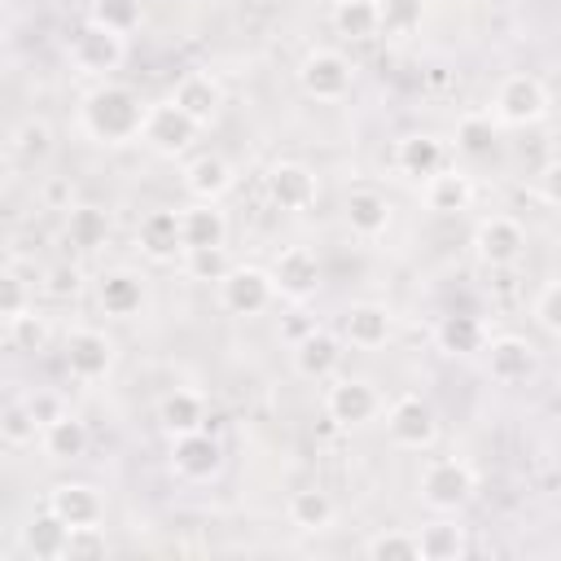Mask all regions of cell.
Masks as SVG:
<instances>
[{
	"label": "cell",
	"mask_w": 561,
	"mask_h": 561,
	"mask_svg": "<svg viewBox=\"0 0 561 561\" xmlns=\"http://www.w3.org/2000/svg\"><path fill=\"white\" fill-rule=\"evenodd\" d=\"M145 123V105L131 88L123 83H101L83 96V131L101 145H127L140 136Z\"/></svg>",
	"instance_id": "obj_1"
},
{
	"label": "cell",
	"mask_w": 561,
	"mask_h": 561,
	"mask_svg": "<svg viewBox=\"0 0 561 561\" xmlns=\"http://www.w3.org/2000/svg\"><path fill=\"white\" fill-rule=\"evenodd\" d=\"M473 495V469L465 460H451V456H438L421 469V500L438 513H456L460 504H469Z\"/></svg>",
	"instance_id": "obj_2"
},
{
	"label": "cell",
	"mask_w": 561,
	"mask_h": 561,
	"mask_svg": "<svg viewBox=\"0 0 561 561\" xmlns=\"http://www.w3.org/2000/svg\"><path fill=\"white\" fill-rule=\"evenodd\" d=\"M66 57H70V66L79 75H110L123 61V35H114V31H105V26H96L88 18L79 31H70Z\"/></svg>",
	"instance_id": "obj_3"
},
{
	"label": "cell",
	"mask_w": 561,
	"mask_h": 561,
	"mask_svg": "<svg viewBox=\"0 0 561 561\" xmlns=\"http://www.w3.org/2000/svg\"><path fill=\"white\" fill-rule=\"evenodd\" d=\"M197 131H202V127H197L184 110H175L171 101L145 110V123H140V140H145L153 153H162V158H180V153H188V145L197 140Z\"/></svg>",
	"instance_id": "obj_4"
},
{
	"label": "cell",
	"mask_w": 561,
	"mask_h": 561,
	"mask_svg": "<svg viewBox=\"0 0 561 561\" xmlns=\"http://www.w3.org/2000/svg\"><path fill=\"white\" fill-rule=\"evenodd\" d=\"M215 285H219V307L232 316H259L276 294L272 276L263 267H250V263H232Z\"/></svg>",
	"instance_id": "obj_5"
},
{
	"label": "cell",
	"mask_w": 561,
	"mask_h": 561,
	"mask_svg": "<svg viewBox=\"0 0 561 561\" xmlns=\"http://www.w3.org/2000/svg\"><path fill=\"white\" fill-rule=\"evenodd\" d=\"M351 79H355L351 61L342 53H333V48H316L298 66V83H302V92L311 101H342L351 92Z\"/></svg>",
	"instance_id": "obj_6"
},
{
	"label": "cell",
	"mask_w": 561,
	"mask_h": 561,
	"mask_svg": "<svg viewBox=\"0 0 561 561\" xmlns=\"http://www.w3.org/2000/svg\"><path fill=\"white\" fill-rule=\"evenodd\" d=\"M548 114V88L535 75H508L495 88V118L508 127H530Z\"/></svg>",
	"instance_id": "obj_7"
},
{
	"label": "cell",
	"mask_w": 561,
	"mask_h": 561,
	"mask_svg": "<svg viewBox=\"0 0 561 561\" xmlns=\"http://www.w3.org/2000/svg\"><path fill=\"white\" fill-rule=\"evenodd\" d=\"M473 250L486 267H513L526 250V232L517 219L508 215H486L478 228H473Z\"/></svg>",
	"instance_id": "obj_8"
},
{
	"label": "cell",
	"mask_w": 561,
	"mask_h": 561,
	"mask_svg": "<svg viewBox=\"0 0 561 561\" xmlns=\"http://www.w3.org/2000/svg\"><path fill=\"white\" fill-rule=\"evenodd\" d=\"M267 276H272V289H276L280 298L302 302V298H311L316 285H320V259H316L307 245H289V250L276 254V263L267 267Z\"/></svg>",
	"instance_id": "obj_9"
},
{
	"label": "cell",
	"mask_w": 561,
	"mask_h": 561,
	"mask_svg": "<svg viewBox=\"0 0 561 561\" xmlns=\"http://www.w3.org/2000/svg\"><path fill=\"white\" fill-rule=\"evenodd\" d=\"M377 408H381V399H377V390H373L364 377H342V381H333L329 394H324L329 421H333V425H346V430L373 421Z\"/></svg>",
	"instance_id": "obj_10"
},
{
	"label": "cell",
	"mask_w": 561,
	"mask_h": 561,
	"mask_svg": "<svg viewBox=\"0 0 561 561\" xmlns=\"http://www.w3.org/2000/svg\"><path fill=\"white\" fill-rule=\"evenodd\" d=\"M66 368L79 381H96L114 368V342L101 329H75L66 337Z\"/></svg>",
	"instance_id": "obj_11"
},
{
	"label": "cell",
	"mask_w": 561,
	"mask_h": 561,
	"mask_svg": "<svg viewBox=\"0 0 561 561\" xmlns=\"http://www.w3.org/2000/svg\"><path fill=\"white\" fill-rule=\"evenodd\" d=\"M386 425H390V438H394L399 447H408V451H425V447L434 443V434H438L434 408H430L425 399H416V394L399 399V403L390 408Z\"/></svg>",
	"instance_id": "obj_12"
},
{
	"label": "cell",
	"mask_w": 561,
	"mask_h": 561,
	"mask_svg": "<svg viewBox=\"0 0 561 561\" xmlns=\"http://www.w3.org/2000/svg\"><path fill=\"white\" fill-rule=\"evenodd\" d=\"M219 465H224V451H219V443H215L206 430H193V434H175V438H171V469H175L180 478L202 482V478H210Z\"/></svg>",
	"instance_id": "obj_13"
},
{
	"label": "cell",
	"mask_w": 561,
	"mask_h": 561,
	"mask_svg": "<svg viewBox=\"0 0 561 561\" xmlns=\"http://www.w3.org/2000/svg\"><path fill=\"white\" fill-rule=\"evenodd\" d=\"M337 359H342V346H337V337L329 329H316L311 324L302 337H294V373L298 377L324 381V377H333Z\"/></svg>",
	"instance_id": "obj_14"
},
{
	"label": "cell",
	"mask_w": 561,
	"mask_h": 561,
	"mask_svg": "<svg viewBox=\"0 0 561 561\" xmlns=\"http://www.w3.org/2000/svg\"><path fill=\"white\" fill-rule=\"evenodd\" d=\"M486 368H491V377H495L500 386H517V381L535 377L539 355H535V346H530L526 337L504 333V337H495V342L486 346Z\"/></svg>",
	"instance_id": "obj_15"
},
{
	"label": "cell",
	"mask_w": 561,
	"mask_h": 561,
	"mask_svg": "<svg viewBox=\"0 0 561 561\" xmlns=\"http://www.w3.org/2000/svg\"><path fill=\"white\" fill-rule=\"evenodd\" d=\"M171 105H175V110H184L197 127H206V123L219 114V105H224V88H219V79H210V75L193 70V75H184V79L175 83Z\"/></svg>",
	"instance_id": "obj_16"
},
{
	"label": "cell",
	"mask_w": 561,
	"mask_h": 561,
	"mask_svg": "<svg viewBox=\"0 0 561 561\" xmlns=\"http://www.w3.org/2000/svg\"><path fill=\"white\" fill-rule=\"evenodd\" d=\"M48 513H53L57 522H66V526H96L101 513H105V504H101V495H96L92 486H83V482H61V486L48 491Z\"/></svg>",
	"instance_id": "obj_17"
},
{
	"label": "cell",
	"mask_w": 561,
	"mask_h": 561,
	"mask_svg": "<svg viewBox=\"0 0 561 561\" xmlns=\"http://www.w3.org/2000/svg\"><path fill=\"white\" fill-rule=\"evenodd\" d=\"M267 197L280 206V210H302L311 206L316 197V175L302 167V162H276L267 171Z\"/></svg>",
	"instance_id": "obj_18"
},
{
	"label": "cell",
	"mask_w": 561,
	"mask_h": 561,
	"mask_svg": "<svg viewBox=\"0 0 561 561\" xmlns=\"http://www.w3.org/2000/svg\"><path fill=\"white\" fill-rule=\"evenodd\" d=\"M136 241H140L145 259L171 263V259L184 250V241H180V215H175V210H149V215L140 219V228H136Z\"/></svg>",
	"instance_id": "obj_19"
},
{
	"label": "cell",
	"mask_w": 561,
	"mask_h": 561,
	"mask_svg": "<svg viewBox=\"0 0 561 561\" xmlns=\"http://www.w3.org/2000/svg\"><path fill=\"white\" fill-rule=\"evenodd\" d=\"M443 162H447V145L438 136H425V131L403 136L394 149V167L412 180H430L434 171H443Z\"/></svg>",
	"instance_id": "obj_20"
},
{
	"label": "cell",
	"mask_w": 561,
	"mask_h": 561,
	"mask_svg": "<svg viewBox=\"0 0 561 561\" xmlns=\"http://www.w3.org/2000/svg\"><path fill=\"white\" fill-rule=\"evenodd\" d=\"M224 237H228V219H224V210H219L215 202H197V206L180 210V241H184V250L224 245ZM184 250H180V254H184Z\"/></svg>",
	"instance_id": "obj_21"
},
{
	"label": "cell",
	"mask_w": 561,
	"mask_h": 561,
	"mask_svg": "<svg viewBox=\"0 0 561 561\" xmlns=\"http://www.w3.org/2000/svg\"><path fill=\"white\" fill-rule=\"evenodd\" d=\"M184 188H188L197 202H219V197L232 188V167H228L219 153H197V158L184 167Z\"/></svg>",
	"instance_id": "obj_22"
},
{
	"label": "cell",
	"mask_w": 561,
	"mask_h": 561,
	"mask_svg": "<svg viewBox=\"0 0 561 561\" xmlns=\"http://www.w3.org/2000/svg\"><path fill=\"white\" fill-rule=\"evenodd\" d=\"M342 333H346V342L359 346V351L386 346V337H390V311L377 307V302H355V307L342 316Z\"/></svg>",
	"instance_id": "obj_23"
},
{
	"label": "cell",
	"mask_w": 561,
	"mask_h": 561,
	"mask_svg": "<svg viewBox=\"0 0 561 561\" xmlns=\"http://www.w3.org/2000/svg\"><path fill=\"white\" fill-rule=\"evenodd\" d=\"M346 224L355 237H381L390 228V202L377 188H351L346 193Z\"/></svg>",
	"instance_id": "obj_24"
},
{
	"label": "cell",
	"mask_w": 561,
	"mask_h": 561,
	"mask_svg": "<svg viewBox=\"0 0 561 561\" xmlns=\"http://www.w3.org/2000/svg\"><path fill=\"white\" fill-rule=\"evenodd\" d=\"M473 202V180L465 171H434L425 180V206L438 215H460Z\"/></svg>",
	"instance_id": "obj_25"
},
{
	"label": "cell",
	"mask_w": 561,
	"mask_h": 561,
	"mask_svg": "<svg viewBox=\"0 0 561 561\" xmlns=\"http://www.w3.org/2000/svg\"><path fill=\"white\" fill-rule=\"evenodd\" d=\"M96 298H101V311L105 316L127 320V316H136L145 307V285L131 272H105L101 285H96Z\"/></svg>",
	"instance_id": "obj_26"
},
{
	"label": "cell",
	"mask_w": 561,
	"mask_h": 561,
	"mask_svg": "<svg viewBox=\"0 0 561 561\" xmlns=\"http://www.w3.org/2000/svg\"><path fill=\"white\" fill-rule=\"evenodd\" d=\"M158 425L175 438V434H193V430H206V403H202V394H193V390H171V394H162V403H158Z\"/></svg>",
	"instance_id": "obj_27"
},
{
	"label": "cell",
	"mask_w": 561,
	"mask_h": 561,
	"mask_svg": "<svg viewBox=\"0 0 561 561\" xmlns=\"http://www.w3.org/2000/svg\"><path fill=\"white\" fill-rule=\"evenodd\" d=\"M434 337H438V346H443L447 355H478V351L486 346L482 320H478V316H465V311L443 316L438 329H434Z\"/></svg>",
	"instance_id": "obj_28"
},
{
	"label": "cell",
	"mask_w": 561,
	"mask_h": 561,
	"mask_svg": "<svg viewBox=\"0 0 561 561\" xmlns=\"http://www.w3.org/2000/svg\"><path fill=\"white\" fill-rule=\"evenodd\" d=\"M39 443H44V456H53V460H75V456L88 451V425H83L79 416L61 412V416H53V421L39 430Z\"/></svg>",
	"instance_id": "obj_29"
},
{
	"label": "cell",
	"mask_w": 561,
	"mask_h": 561,
	"mask_svg": "<svg viewBox=\"0 0 561 561\" xmlns=\"http://www.w3.org/2000/svg\"><path fill=\"white\" fill-rule=\"evenodd\" d=\"M66 522H57L48 508L39 513V517H31L26 522V530H22V548L31 552V557H44V561H53V557H61L66 552Z\"/></svg>",
	"instance_id": "obj_30"
},
{
	"label": "cell",
	"mask_w": 561,
	"mask_h": 561,
	"mask_svg": "<svg viewBox=\"0 0 561 561\" xmlns=\"http://www.w3.org/2000/svg\"><path fill=\"white\" fill-rule=\"evenodd\" d=\"M289 522L298 530H324L333 522V495L320 486H302L289 495Z\"/></svg>",
	"instance_id": "obj_31"
},
{
	"label": "cell",
	"mask_w": 561,
	"mask_h": 561,
	"mask_svg": "<svg viewBox=\"0 0 561 561\" xmlns=\"http://www.w3.org/2000/svg\"><path fill=\"white\" fill-rule=\"evenodd\" d=\"M333 26H337V35L351 39V44H364V39L381 35V31H377V0H342V4L333 9Z\"/></svg>",
	"instance_id": "obj_32"
},
{
	"label": "cell",
	"mask_w": 561,
	"mask_h": 561,
	"mask_svg": "<svg viewBox=\"0 0 561 561\" xmlns=\"http://www.w3.org/2000/svg\"><path fill=\"white\" fill-rule=\"evenodd\" d=\"M9 145H13V158H18L22 167H39V162H48V153H53V127H48L44 118H22Z\"/></svg>",
	"instance_id": "obj_33"
},
{
	"label": "cell",
	"mask_w": 561,
	"mask_h": 561,
	"mask_svg": "<svg viewBox=\"0 0 561 561\" xmlns=\"http://www.w3.org/2000/svg\"><path fill=\"white\" fill-rule=\"evenodd\" d=\"M416 548H421V561H456L469 552L460 526H447V522H434L425 530H416Z\"/></svg>",
	"instance_id": "obj_34"
},
{
	"label": "cell",
	"mask_w": 561,
	"mask_h": 561,
	"mask_svg": "<svg viewBox=\"0 0 561 561\" xmlns=\"http://www.w3.org/2000/svg\"><path fill=\"white\" fill-rule=\"evenodd\" d=\"M105 237H110L105 210H96V206H75V210L66 215V241H70V245L96 250V245H105Z\"/></svg>",
	"instance_id": "obj_35"
},
{
	"label": "cell",
	"mask_w": 561,
	"mask_h": 561,
	"mask_svg": "<svg viewBox=\"0 0 561 561\" xmlns=\"http://www.w3.org/2000/svg\"><path fill=\"white\" fill-rule=\"evenodd\" d=\"M425 18L421 0H377V31L381 35H412Z\"/></svg>",
	"instance_id": "obj_36"
},
{
	"label": "cell",
	"mask_w": 561,
	"mask_h": 561,
	"mask_svg": "<svg viewBox=\"0 0 561 561\" xmlns=\"http://www.w3.org/2000/svg\"><path fill=\"white\" fill-rule=\"evenodd\" d=\"M456 149L465 158H486L495 149V123L486 114H465L456 127Z\"/></svg>",
	"instance_id": "obj_37"
},
{
	"label": "cell",
	"mask_w": 561,
	"mask_h": 561,
	"mask_svg": "<svg viewBox=\"0 0 561 561\" xmlns=\"http://www.w3.org/2000/svg\"><path fill=\"white\" fill-rule=\"evenodd\" d=\"M0 438H4L9 447H26V443L39 438V421H35V412H31L26 399L0 408Z\"/></svg>",
	"instance_id": "obj_38"
},
{
	"label": "cell",
	"mask_w": 561,
	"mask_h": 561,
	"mask_svg": "<svg viewBox=\"0 0 561 561\" xmlns=\"http://www.w3.org/2000/svg\"><path fill=\"white\" fill-rule=\"evenodd\" d=\"M364 552L373 561H421V548H416V535H403V530H381L364 543Z\"/></svg>",
	"instance_id": "obj_39"
},
{
	"label": "cell",
	"mask_w": 561,
	"mask_h": 561,
	"mask_svg": "<svg viewBox=\"0 0 561 561\" xmlns=\"http://www.w3.org/2000/svg\"><path fill=\"white\" fill-rule=\"evenodd\" d=\"M92 22L114 31V35H127L140 26V0H96L92 4Z\"/></svg>",
	"instance_id": "obj_40"
},
{
	"label": "cell",
	"mask_w": 561,
	"mask_h": 561,
	"mask_svg": "<svg viewBox=\"0 0 561 561\" xmlns=\"http://www.w3.org/2000/svg\"><path fill=\"white\" fill-rule=\"evenodd\" d=\"M180 259H184V272L193 280H219L232 267V259H228L224 245H197V250H184Z\"/></svg>",
	"instance_id": "obj_41"
},
{
	"label": "cell",
	"mask_w": 561,
	"mask_h": 561,
	"mask_svg": "<svg viewBox=\"0 0 561 561\" xmlns=\"http://www.w3.org/2000/svg\"><path fill=\"white\" fill-rule=\"evenodd\" d=\"M4 324H9V342H13L18 351H26V355H35V351L48 346V324H44V316H35L31 307L18 311V316L4 320Z\"/></svg>",
	"instance_id": "obj_42"
},
{
	"label": "cell",
	"mask_w": 561,
	"mask_h": 561,
	"mask_svg": "<svg viewBox=\"0 0 561 561\" xmlns=\"http://www.w3.org/2000/svg\"><path fill=\"white\" fill-rule=\"evenodd\" d=\"M535 324H539L548 337L561 333V280H543V289H539V298H535Z\"/></svg>",
	"instance_id": "obj_43"
},
{
	"label": "cell",
	"mask_w": 561,
	"mask_h": 561,
	"mask_svg": "<svg viewBox=\"0 0 561 561\" xmlns=\"http://www.w3.org/2000/svg\"><path fill=\"white\" fill-rule=\"evenodd\" d=\"M105 535H101V526H70L66 530V552L61 557H70V561H83V557H105Z\"/></svg>",
	"instance_id": "obj_44"
},
{
	"label": "cell",
	"mask_w": 561,
	"mask_h": 561,
	"mask_svg": "<svg viewBox=\"0 0 561 561\" xmlns=\"http://www.w3.org/2000/svg\"><path fill=\"white\" fill-rule=\"evenodd\" d=\"M31 307V294H26V280L9 267H0V320H13L18 311Z\"/></svg>",
	"instance_id": "obj_45"
},
{
	"label": "cell",
	"mask_w": 561,
	"mask_h": 561,
	"mask_svg": "<svg viewBox=\"0 0 561 561\" xmlns=\"http://www.w3.org/2000/svg\"><path fill=\"white\" fill-rule=\"evenodd\" d=\"M79 289H83V272H79V267L57 263V267H48V272H44V294H48V298H57V302L75 298Z\"/></svg>",
	"instance_id": "obj_46"
},
{
	"label": "cell",
	"mask_w": 561,
	"mask_h": 561,
	"mask_svg": "<svg viewBox=\"0 0 561 561\" xmlns=\"http://www.w3.org/2000/svg\"><path fill=\"white\" fill-rule=\"evenodd\" d=\"M31 403V412H35V421H39V430L53 421V416H61V403L53 399V394H35V399H26Z\"/></svg>",
	"instance_id": "obj_47"
}]
</instances>
